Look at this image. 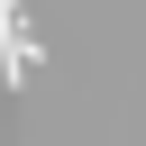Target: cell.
Segmentation results:
<instances>
[{"mask_svg":"<svg viewBox=\"0 0 146 146\" xmlns=\"http://www.w3.org/2000/svg\"><path fill=\"white\" fill-rule=\"evenodd\" d=\"M36 55H46V46H36V27H27V9H18V0H0V82L18 91V82L36 73Z\"/></svg>","mask_w":146,"mask_h":146,"instance_id":"1","label":"cell"}]
</instances>
